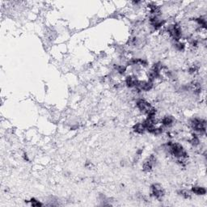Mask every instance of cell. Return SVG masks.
<instances>
[{
    "instance_id": "obj_6",
    "label": "cell",
    "mask_w": 207,
    "mask_h": 207,
    "mask_svg": "<svg viewBox=\"0 0 207 207\" xmlns=\"http://www.w3.org/2000/svg\"><path fill=\"white\" fill-rule=\"evenodd\" d=\"M173 121H174V119H173L172 117L167 116V117H164V118H163L162 124H163L164 126H171V125L173 124Z\"/></svg>"
},
{
    "instance_id": "obj_9",
    "label": "cell",
    "mask_w": 207,
    "mask_h": 207,
    "mask_svg": "<svg viewBox=\"0 0 207 207\" xmlns=\"http://www.w3.org/2000/svg\"><path fill=\"white\" fill-rule=\"evenodd\" d=\"M31 205L32 206H42V204L39 201H36L35 199L31 200Z\"/></svg>"
},
{
    "instance_id": "obj_4",
    "label": "cell",
    "mask_w": 207,
    "mask_h": 207,
    "mask_svg": "<svg viewBox=\"0 0 207 207\" xmlns=\"http://www.w3.org/2000/svg\"><path fill=\"white\" fill-rule=\"evenodd\" d=\"M139 81L133 76H128L125 79V83L129 87H137Z\"/></svg>"
},
{
    "instance_id": "obj_3",
    "label": "cell",
    "mask_w": 207,
    "mask_h": 207,
    "mask_svg": "<svg viewBox=\"0 0 207 207\" xmlns=\"http://www.w3.org/2000/svg\"><path fill=\"white\" fill-rule=\"evenodd\" d=\"M155 160L156 159L154 155H151L149 158H147L143 164V170L146 172H150L152 169L153 166L155 165Z\"/></svg>"
},
{
    "instance_id": "obj_2",
    "label": "cell",
    "mask_w": 207,
    "mask_h": 207,
    "mask_svg": "<svg viewBox=\"0 0 207 207\" xmlns=\"http://www.w3.org/2000/svg\"><path fill=\"white\" fill-rule=\"evenodd\" d=\"M151 194L155 198H160L164 195V188L160 184H154L151 186Z\"/></svg>"
},
{
    "instance_id": "obj_8",
    "label": "cell",
    "mask_w": 207,
    "mask_h": 207,
    "mask_svg": "<svg viewBox=\"0 0 207 207\" xmlns=\"http://www.w3.org/2000/svg\"><path fill=\"white\" fill-rule=\"evenodd\" d=\"M180 193H181V196H183L184 198H189L191 197V193L188 190H182L180 192Z\"/></svg>"
},
{
    "instance_id": "obj_7",
    "label": "cell",
    "mask_w": 207,
    "mask_h": 207,
    "mask_svg": "<svg viewBox=\"0 0 207 207\" xmlns=\"http://www.w3.org/2000/svg\"><path fill=\"white\" fill-rule=\"evenodd\" d=\"M145 130H146V127H145L144 124L142 122V123H138L134 126V131L138 133H143Z\"/></svg>"
},
{
    "instance_id": "obj_5",
    "label": "cell",
    "mask_w": 207,
    "mask_h": 207,
    "mask_svg": "<svg viewBox=\"0 0 207 207\" xmlns=\"http://www.w3.org/2000/svg\"><path fill=\"white\" fill-rule=\"evenodd\" d=\"M192 192L193 193H195L197 195H205L206 190L203 187H200V186H194L192 188Z\"/></svg>"
},
{
    "instance_id": "obj_1",
    "label": "cell",
    "mask_w": 207,
    "mask_h": 207,
    "mask_svg": "<svg viewBox=\"0 0 207 207\" xmlns=\"http://www.w3.org/2000/svg\"><path fill=\"white\" fill-rule=\"evenodd\" d=\"M192 128L197 132L204 133L206 131V121L199 119V118H194L190 122Z\"/></svg>"
}]
</instances>
